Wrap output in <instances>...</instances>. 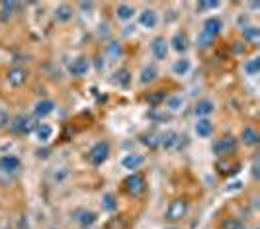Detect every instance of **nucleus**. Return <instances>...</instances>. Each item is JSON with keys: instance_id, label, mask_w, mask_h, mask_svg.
Instances as JSON below:
<instances>
[{"instance_id": "f257e3e1", "label": "nucleus", "mask_w": 260, "mask_h": 229, "mask_svg": "<svg viewBox=\"0 0 260 229\" xmlns=\"http://www.w3.org/2000/svg\"><path fill=\"white\" fill-rule=\"evenodd\" d=\"M235 151H237V139H235L233 135H225V137L217 139L211 145V153L215 157H219V159H225V157L233 155Z\"/></svg>"}, {"instance_id": "f03ea898", "label": "nucleus", "mask_w": 260, "mask_h": 229, "mask_svg": "<svg viewBox=\"0 0 260 229\" xmlns=\"http://www.w3.org/2000/svg\"><path fill=\"white\" fill-rule=\"evenodd\" d=\"M8 127H10V131L16 133V135H26V133H29V131H34V129H36V124H34V120H31V118L20 114V116H16V118L10 120Z\"/></svg>"}, {"instance_id": "7ed1b4c3", "label": "nucleus", "mask_w": 260, "mask_h": 229, "mask_svg": "<svg viewBox=\"0 0 260 229\" xmlns=\"http://www.w3.org/2000/svg\"><path fill=\"white\" fill-rule=\"evenodd\" d=\"M110 157V143L108 141H98L94 147L88 153V161H90L94 166H100L104 165Z\"/></svg>"}, {"instance_id": "20e7f679", "label": "nucleus", "mask_w": 260, "mask_h": 229, "mask_svg": "<svg viewBox=\"0 0 260 229\" xmlns=\"http://www.w3.org/2000/svg\"><path fill=\"white\" fill-rule=\"evenodd\" d=\"M188 210H190L188 200H186V198H178V200L170 202L169 210H167V219H169V221H180L182 217H186Z\"/></svg>"}, {"instance_id": "39448f33", "label": "nucleus", "mask_w": 260, "mask_h": 229, "mask_svg": "<svg viewBox=\"0 0 260 229\" xmlns=\"http://www.w3.org/2000/svg\"><path fill=\"white\" fill-rule=\"evenodd\" d=\"M145 178L143 175H139V173H133L129 177L123 180V188L125 192H129L131 196H139V194H143L145 192Z\"/></svg>"}, {"instance_id": "423d86ee", "label": "nucleus", "mask_w": 260, "mask_h": 229, "mask_svg": "<svg viewBox=\"0 0 260 229\" xmlns=\"http://www.w3.org/2000/svg\"><path fill=\"white\" fill-rule=\"evenodd\" d=\"M73 219H75V223L80 225L82 229H88L98 221V216H96V212H92V210H77V212L73 214Z\"/></svg>"}, {"instance_id": "0eeeda50", "label": "nucleus", "mask_w": 260, "mask_h": 229, "mask_svg": "<svg viewBox=\"0 0 260 229\" xmlns=\"http://www.w3.org/2000/svg\"><path fill=\"white\" fill-rule=\"evenodd\" d=\"M169 49H170L169 41H167V38H162V36H156V38L151 41V53H153V57L158 59V61L167 59Z\"/></svg>"}, {"instance_id": "6e6552de", "label": "nucleus", "mask_w": 260, "mask_h": 229, "mask_svg": "<svg viewBox=\"0 0 260 229\" xmlns=\"http://www.w3.org/2000/svg\"><path fill=\"white\" fill-rule=\"evenodd\" d=\"M20 166H22V161H20L16 155H4V157H0V170H2L4 175H14V173H18Z\"/></svg>"}, {"instance_id": "1a4fd4ad", "label": "nucleus", "mask_w": 260, "mask_h": 229, "mask_svg": "<svg viewBox=\"0 0 260 229\" xmlns=\"http://www.w3.org/2000/svg\"><path fill=\"white\" fill-rule=\"evenodd\" d=\"M88 69H90V63H88V59L86 57H77V59H73L71 65H69V73L73 76H84L88 73Z\"/></svg>"}, {"instance_id": "9d476101", "label": "nucleus", "mask_w": 260, "mask_h": 229, "mask_svg": "<svg viewBox=\"0 0 260 229\" xmlns=\"http://www.w3.org/2000/svg\"><path fill=\"white\" fill-rule=\"evenodd\" d=\"M221 20L217 18V16H211V18H208L206 22H204V30H202V34H206V36H209L211 39H215V36L221 32Z\"/></svg>"}, {"instance_id": "9b49d317", "label": "nucleus", "mask_w": 260, "mask_h": 229, "mask_svg": "<svg viewBox=\"0 0 260 229\" xmlns=\"http://www.w3.org/2000/svg\"><path fill=\"white\" fill-rule=\"evenodd\" d=\"M27 80V71L24 67H14L8 71V82L12 84V87H22V84H26Z\"/></svg>"}, {"instance_id": "f8f14e48", "label": "nucleus", "mask_w": 260, "mask_h": 229, "mask_svg": "<svg viewBox=\"0 0 260 229\" xmlns=\"http://www.w3.org/2000/svg\"><path fill=\"white\" fill-rule=\"evenodd\" d=\"M139 24L143 25V27H147V30H153L158 24V14L153 8H145L143 12L139 14Z\"/></svg>"}, {"instance_id": "ddd939ff", "label": "nucleus", "mask_w": 260, "mask_h": 229, "mask_svg": "<svg viewBox=\"0 0 260 229\" xmlns=\"http://www.w3.org/2000/svg\"><path fill=\"white\" fill-rule=\"evenodd\" d=\"M241 141H243L245 145H248V147H254V145L260 143V133L252 126L243 127V131H241Z\"/></svg>"}, {"instance_id": "4468645a", "label": "nucleus", "mask_w": 260, "mask_h": 229, "mask_svg": "<svg viewBox=\"0 0 260 229\" xmlns=\"http://www.w3.org/2000/svg\"><path fill=\"white\" fill-rule=\"evenodd\" d=\"M143 163H145L143 157L141 155H135V153H129V155H125L121 159V166L127 168V170H139L143 166Z\"/></svg>"}, {"instance_id": "2eb2a0df", "label": "nucleus", "mask_w": 260, "mask_h": 229, "mask_svg": "<svg viewBox=\"0 0 260 229\" xmlns=\"http://www.w3.org/2000/svg\"><path fill=\"white\" fill-rule=\"evenodd\" d=\"M18 8H20V4L14 2V0H4V2H0V20H2V22H8Z\"/></svg>"}, {"instance_id": "dca6fc26", "label": "nucleus", "mask_w": 260, "mask_h": 229, "mask_svg": "<svg viewBox=\"0 0 260 229\" xmlns=\"http://www.w3.org/2000/svg\"><path fill=\"white\" fill-rule=\"evenodd\" d=\"M169 45H172V49L176 51V53H184V51L188 49V36L184 32H176L172 36V39L169 41Z\"/></svg>"}, {"instance_id": "f3484780", "label": "nucleus", "mask_w": 260, "mask_h": 229, "mask_svg": "<svg viewBox=\"0 0 260 229\" xmlns=\"http://www.w3.org/2000/svg\"><path fill=\"white\" fill-rule=\"evenodd\" d=\"M194 129L198 137L206 139V137H209V135L213 133V124H211V120H208V118H202V120H198V124H196Z\"/></svg>"}, {"instance_id": "a211bd4d", "label": "nucleus", "mask_w": 260, "mask_h": 229, "mask_svg": "<svg viewBox=\"0 0 260 229\" xmlns=\"http://www.w3.org/2000/svg\"><path fill=\"white\" fill-rule=\"evenodd\" d=\"M213 110H215V104L211 100H208V98H204V100H200L198 104H196L194 112L196 116L202 120V118H208V116L213 114Z\"/></svg>"}, {"instance_id": "6ab92c4d", "label": "nucleus", "mask_w": 260, "mask_h": 229, "mask_svg": "<svg viewBox=\"0 0 260 229\" xmlns=\"http://www.w3.org/2000/svg\"><path fill=\"white\" fill-rule=\"evenodd\" d=\"M53 110H55V102L49 100V98H43V100H39L38 104H36L34 114L38 116V118H45V116L53 114Z\"/></svg>"}, {"instance_id": "aec40b11", "label": "nucleus", "mask_w": 260, "mask_h": 229, "mask_svg": "<svg viewBox=\"0 0 260 229\" xmlns=\"http://www.w3.org/2000/svg\"><path fill=\"white\" fill-rule=\"evenodd\" d=\"M178 133L176 131H172V129H169V131H165L162 135H158V145L162 147V149H172L176 143H178Z\"/></svg>"}, {"instance_id": "412c9836", "label": "nucleus", "mask_w": 260, "mask_h": 229, "mask_svg": "<svg viewBox=\"0 0 260 229\" xmlns=\"http://www.w3.org/2000/svg\"><path fill=\"white\" fill-rule=\"evenodd\" d=\"M156 76H158V71H156L155 65H147L139 75V82L141 84H151L153 80H156Z\"/></svg>"}, {"instance_id": "4be33fe9", "label": "nucleus", "mask_w": 260, "mask_h": 229, "mask_svg": "<svg viewBox=\"0 0 260 229\" xmlns=\"http://www.w3.org/2000/svg\"><path fill=\"white\" fill-rule=\"evenodd\" d=\"M55 18H57V22H71L73 20V8L69 6V4H61V6H57V10H55Z\"/></svg>"}, {"instance_id": "5701e85b", "label": "nucleus", "mask_w": 260, "mask_h": 229, "mask_svg": "<svg viewBox=\"0 0 260 229\" xmlns=\"http://www.w3.org/2000/svg\"><path fill=\"white\" fill-rule=\"evenodd\" d=\"M116 16L121 22H129L131 18L135 16V8H133L131 4H119L116 8Z\"/></svg>"}, {"instance_id": "b1692460", "label": "nucleus", "mask_w": 260, "mask_h": 229, "mask_svg": "<svg viewBox=\"0 0 260 229\" xmlns=\"http://www.w3.org/2000/svg\"><path fill=\"white\" fill-rule=\"evenodd\" d=\"M36 133H38V139L41 143H47L53 135V127L49 124H39V126H36Z\"/></svg>"}, {"instance_id": "393cba45", "label": "nucleus", "mask_w": 260, "mask_h": 229, "mask_svg": "<svg viewBox=\"0 0 260 229\" xmlns=\"http://www.w3.org/2000/svg\"><path fill=\"white\" fill-rule=\"evenodd\" d=\"M243 38L248 43H258L260 39V30L256 25H248V27H243Z\"/></svg>"}, {"instance_id": "a878e982", "label": "nucleus", "mask_w": 260, "mask_h": 229, "mask_svg": "<svg viewBox=\"0 0 260 229\" xmlns=\"http://www.w3.org/2000/svg\"><path fill=\"white\" fill-rule=\"evenodd\" d=\"M165 106L169 108L170 112H176V110H180L184 106V96H180V94H172V96H169L167 100H165Z\"/></svg>"}, {"instance_id": "bb28decb", "label": "nucleus", "mask_w": 260, "mask_h": 229, "mask_svg": "<svg viewBox=\"0 0 260 229\" xmlns=\"http://www.w3.org/2000/svg\"><path fill=\"white\" fill-rule=\"evenodd\" d=\"M102 208H104V212H116L117 210L116 194H112V192L104 194V198H102Z\"/></svg>"}, {"instance_id": "cd10ccee", "label": "nucleus", "mask_w": 260, "mask_h": 229, "mask_svg": "<svg viewBox=\"0 0 260 229\" xmlns=\"http://www.w3.org/2000/svg\"><path fill=\"white\" fill-rule=\"evenodd\" d=\"M260 71V59L258 57H252V59H248L245 61V73L248 76H256Z\"/></svg>"}, {"instance_id": "c85d7f7f", "label": "nucleus", "mask_w": 260, "mask_h": 229, "mask_svg": "<svg viewBox=\"0 0 260 229\" xmlns=\"http://www.w3.org/2000/svg\"><path fill=\"white\" fill-rule=\"evenodd\" d=\"M221 227L223 229H248L247 223L241 221V219H237V217H227V219H223Z\"/></svg>"}, {"instance_id": "c756f323", "label": "nucleus", "mask_w": 260, "mask_h": 229, "mask_svg": "<svg viewBox=\"0 0 260 229\" xmlns=\"http://www.w3.org/2000/svg\"><path fill=\"white\" fill-rule=\"evenodd\" d=\"M172 71L178 76L186 75V73L190 71V61H188V59H178V61L174 63V67H172Z\"/></svg>"}, {"instance_id": "7c9ffc66", "label": "nucleus", "mask_w": 260, "mask_h": 229, "mask_svg": "<svg viewBox=\"0 0 260 229\" xmlns=\"http://www.w3.org/2000/svg\"><path fill=\"white\" fill-rule=\"evenodd\" d=\"M116 80L121 87H127V84H129V71H127V69H119L116 73Z\"/></svg>"}, {"instance_id": "2f4dec72", "label": "nucleus", "mask_w": 260, "mask_h": 229, "mask_svg": "<svg viewBox=\"0 0 260 229\" xmlns=\"http://www.w3.org/2000/svg\"><path fill=\"white\" fill-rule=\"evenodd\" d=\"M217 6H219V2H198L196 8H198L200 12H204V10H215Z\"/></svg>"}, {"instance_id": "473e14b6", "label": "nucleus", "mask_w": 260, "mask_h": 229, "mask_svg": "<svg viewBox=\"0 0 260 229\" xmlns=\"http://www.w3.org/2000/svg\"><path fill=\"white\" fill-rule=\"evenodd\" d=\"M211 43H213V39L209 38V36H206V34H200V36H198V45H200L202 49H206V47H209Z\"/></svg>"}, {"instance_id": "72a5a7b5", "label": "nucleus", "mask_w": 260, "mask_h": 229, "mask_svg": "<svg viewBox=\"0 0 260 229\" xmlns=\"http://www.w3.org/2000/svg\"><path fill=\"white\" fill-rule=\"evenodd\" d=\"M8 124H10V116H8V112L4 108H0V129L6 127Z\"/></svg>"}, {"instance_id": "f704fd0d", "label": "nucleus", "mask_w": 260, "mask_h": 229, "mask_svg": "<svg viewBox=\"0 0 260 229\" xmlns=\"http://www.w3.org/2000/svg\"><path fill=\"white\" fill-rule=\"evenodd\" d=\"M108 53L116 57V55H119V53H121V47H119L117 43H110V45H108Z\"/></svg>"}, {"instance_id": "c9c22d12", "label": "nucleus", "mask_w": 260, "mask_h": 229, "mask_svg": "<svg viewBox=\"0 0 260 229\" xmlns=\"http://www.w3.org/2000/svg\"><path fill=\"white\" fill-rule=\"evenodd\" d=\"M92 6H94L92 2H80V8L82 10H92Z\"/></svg>"}, {"instance_id": "e433bc0d", "label": "nucleus", "mask_w": 260, "mask_h": 229, "mask_svg": "<svg viewBox=\"0 0 260 229\" xmlns=\"http://www.w3.org/2000/svg\"><path fill=\"white\" fill-rule=\"evenodd\" d=\"M158 100H162V94H155L153 98H149V102H151V104H156Z\"/></svg>"}, {"instance_id": "4c0bfd02", "label": "nucleus", "mask_w": 260, "mask_h": 229, "mask_svg": "<svg viewBox=\"0 0 260 229\" xmlns=\"http://www.w3.org/2000/svg\"><path fill=\"white\" fill-rule=\"evenodd\" d=\"M51 229H59V227H51Z\"/></svg>"}]
</instances>
